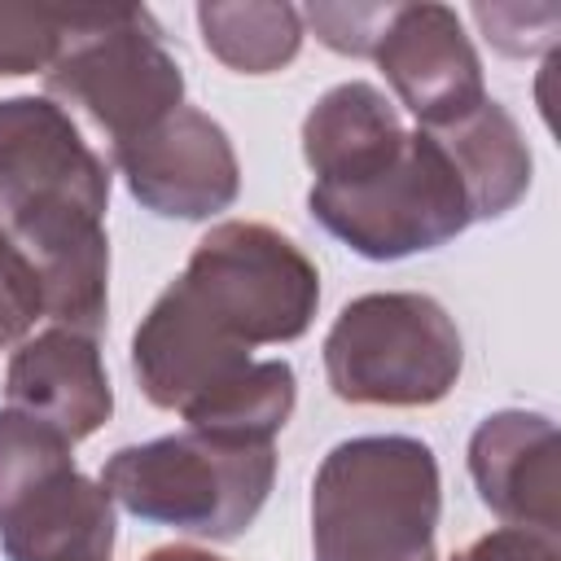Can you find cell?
I'll list each match as a JSON object with an SVG mask.
<instances>
[{"label":"cell","mask_w":561,"mask_h":561,"mask_svg":"<svg viewBox=\"0 0 561 561\" xmlns=\"http://www.w3.org/2000/svg\"><path fill=\"white\" fill-rule=\"evenodd\" d=\"M320 272L259 219L215 224L131 333V377L153 408L215 438L272 443L298 403L289 359H254L311 329Z\"/></svg>","instance_id":"6da1fadb"},{"label":"cell","mask_w":561,"mask_h":561,"mask_svg":"<svg viewBox=\"0 0 561 561\" xmlns=\"http://www.w3.org/2000/svg\"><path fill=\"white\" fill-rule=\"evenodd\" d=\"M110 167L48 96L0 101V219L35 267L44 316L101 337L110 316Z\"/></svg>","instance_id":"7a4b0ae2"},{"label":"cell","mask_w":561,"mask_h":561,"mask_svg":"<svg viewBox=\"0 0 561 561\" xmlns=\"http://www.w3.org/2000/svg\"><path fill=\"white\" fill-rule=\"evenodd\" d=\"M443 478L412 434L337 443L311 478V561H434Z\"/></svg>","instance_id":"3957f363"},{"label":"cell","mask_w":561,"mask_h":561,"mask_svg":"<svg viewBox=\"0 0 561 561\" xmlns=\"http://www.w3.org/2000/svg\"><path fill=\"white\" fill-rule=\"evenodd\" d=\"M96 482L140 522L224 543L263 513L276 482V447L184 430L118 447Z\"/></svg>","instance_id":"277c9868"},{"label":"cell","mask_w":561,"mask_h":561,"mask_svg":"<svg viewBox=\"0 0 561 561\" xmlns=\"http://www.w3.org/2000/svg\"><path fill=\"white\" fill-rule=\"evenodd\" d=\"M465 342L447 307L416 289L351 298L324 333V377L342 403L430 408L451 394Z\"/></svg>","instance_id":"5b68a950"},{"label":"cell","mask_w":561,"mask_h":561,"mask_svg":"<svg viewBox=\"0 0 561 561\" xmlns=\"http://www.w3.org/2000/svg\"><path fill=\"white\" fill-rule=\"evenodd\" d=\"M44 88L61 110H83L110 136V149L184 105V70L149 9H70Z\"/></svg>","instance_id":"8992f818"},{"label":"cell","mask_w":561,"mask_h":561,"mask_svg":"<svg viewBox=\"0 0 561 561\" xmlns=\"http://www.w3.org/2000/svg\"><path fill=\"white\" fill-rule=\"evenodd\" d=\"M0 548L9 561H114V500L75 469V443L0 408Z\"/></svg>","instance_id":"52a82bcc"},{"label":"cell","mask_w":561,"mask_h":561,"mask_svg":"<svg viewBox=\"0 0 561 561\" xmlns=\"http://www.w3.org/2000/svg\"><path fill=\"white\" fill-rule=\"evenodd\" d=\"M307 210L329 237L373 263L438 250L473 224L465 180L443 140L425 127L408 131L399 158L386 171L342 188L311 184Z\"/></svg>","instance_id":"ba28073f"},{"label":"cell","mask_w":561,"mask_h":561,"mask_svg":"<svg viewBox=\"0 0 561 561\" xmlns=\"http://www.w3.org/2000/svg\"><path fill=\"white\" fill-rule=\"evenodd\" d=\"M110 162L140 210L158 219H210L241 193L237 149L197 105H180L145 136L114 145Z\"/></svg>","instance_id":"9c48e42d"},{"label":"cell","mask_w":561,"mask_h":561,"mask_svg":"<svg viewBox=\"0 0 561 561\" xmlns=\"http://www.w3.org/2000/svg\"><path fill=\"white\" fill-rule=\"evenodd\" d=\"M373 61L394 88L399 105L425 131L451 127L486 101L482 61L456 9L447 4H390L373 44Z\"/></svg>","instance_id":"30bf717a"},{"label":"cell","mask_w":561,"mask_h":561,"mask_svg":"<svg viewBox=\"0 0 561 561\" xmlns=\"http://www.w3.org/2000/svg\"><path fill=\"white\" fill-rule=\"evenodd\" d=\"M469 478L504 526L561 539V447L552 416L526 408L482 416L469 434Z\"/></svg>","instance_id":"8fae6325"},{"label":"cell","mask_w":561,"mask_h":561,"mask_svg":"<svg viewBox=\"0 0 561 561\" xmlns=\"http://www.w3.org/2000/svg\"><path fill=\"white\" fill-rule=\"evenodd\" d=\"M4 408L53 425L70 443L96 434L114 412V390L96 337L61 324L22 337L4 368Z\"/></svg>","instance_id":"7c38bea8"},{"label":"cell","mask_w":561,"mask_h":561,"mask_svg":"<svg viewBox=\"0 0 561 561\" xmlns=\"http://www.w3.org/2000/svg\"><path fill=\"white\" fill-rule=\"evenodd\" d=\"M408 140V127L390 96L377 83L346 79L329 88L302 118V158L311 167V184H359L386 171Z\"/></svg>","instance_id":"4fadbf2b"},{"label":"cell","mask_w":561,"mask_h":561,"mask_svg":"<svg viewBox=\"0 0 561 561\" xmlns=\"http://www.w3.org/2000/svg\"><path fill=\"white\" fill-rule=\"evenodd\" d=\"M447 149V158L456 162L465 193H469V210L473 224L478 219H504L526 193H530V145L517 127V118L500 105V101H482L473 114L456 118L451 127L434 131Z\"/></svg>","instance_id":"5bb4252c"},{"label":"cell","mask_w":561,"mask_h":561,"mask_svg":"<svg viewBox=\"0 0 561 561\" xmlns=\"http://www.w3.org/2000/svg\"><path fill=\"white\" fill-rule=\"evenodd\" d=\"M202 44L237 75H276L302 48V9L285 0L197 4Z\"/></svg>","instance_id":"9a60e30c"},{"label":"cell","mask_w":561,"mask_h":561,"mask_svg":"<svg viewBox=\"0 0 561 561\" xmlns=\"http://www.w3.org/2000/svg\"><path fill=\"white\" fill-rule=\"evenodd\" d=\"M70 13L53 9H26V4H0V79L48 70Z\"/></svg>","instance_id":"2e32d148"},{"label":"cell","mask_w":561,"mask_h":561,"mask_svg":"<svg viewBox=\"0 0 561 561\" xmlns=\"http://www.w3.org/2000/svg\"><path fill=\"white\" fill-rule=\"evenodd\" d=\"M473 22L504 57H535L552 48L561 9L557 4H473Z\"/></svg>","instance_id":"e0dca14e"},{"label":"cell","mask_w":561,"mask_h":561,"mask_svg":"<svg viewBox=\"0 0 561 561\" xmlns=\"http://www.w3.org/2000/svg\"><path fill=\"white\" fill-rule=\"evenodd\" d=\"M39 316H44V298H39L35 267L26 263V254L18 250V241L0 219V346L31 337Z\"/></svg>","instance_id":"ac0fdd59"},{"label":"cell","mask_w":561,"mask_h":561,"mask_svg":"<svg viewBox=\"0 0 561 561\" xmlns=\"http://www.w3.org/2000/svg\"><path fill=\"white\" fill-rule=\"evenodd\" d=\"M386 13L390 4H307L302 26H311L316 39L342 57H373Z\"/></svg>","instance_id":"d6986e66"},{"label":"cell","mask_w":561,"mask_h":561,"mask_svg":"<svg viewBox=\"0 0 561 561\" xmlns=\"http://www.w3.org/2000/svg\"><path fill=\"white\" fill-rule=\"evenodd\" d=\"M451 561H561V543L548 535H530V530H486L473 543H465Z\"/></svg>","instance_id":"ffe728a7"},{"label":"cell","mask_w":561,"mask_h":561,"mask_svg":"<svg viewBox=\"0 0 561 561\" xmlns=\"http://www.w3.org/2000/svg\"><path fill=\"white\" fill-rule=\"evenodd\" d=\"M145 561H224L206 548H193V543H167V548H153Z\"/></svg>","instance_id":"44dd1931"}]
</instances>
